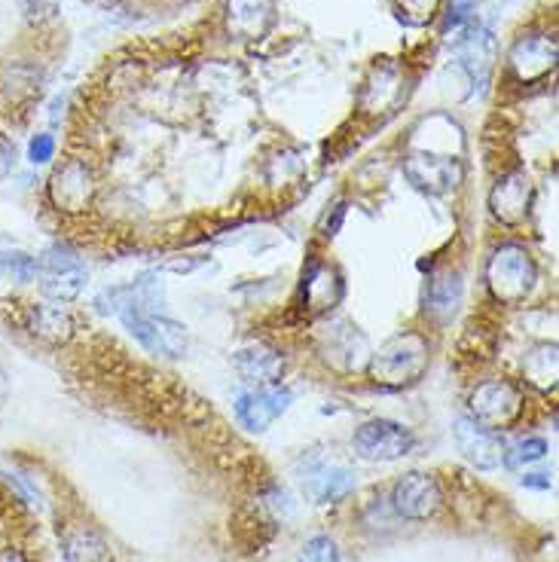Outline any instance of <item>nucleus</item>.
<instances>
[{
	"mask_svg": "<svg viewBox=\"0 0 559 562\" xmlns=\"http://www.w3.org/2000/svg\"><path fill=\"white\" fill-rule=\"evenodd\" d=\"M303 296H306V306L315 312L334 310L343 296V281L339 272L327 263H312L303 279Z\"/></svg>",
	"mask_w": 559,
	"mask_h": 562,
	"instance_id": "obj_18",
	"label": "nucleus"
},
{
	"mask_svg": "<svg viewBox=\"0 0 559 562\" xmlns=\"http://www.w3.org/2000/svg\"><path fill=\"white\" fill-rule=\"evenodd\" d=\"M297 562H339V548H336L334 538L315 535V538H309L306 544H303Z\"/></svg>",
	"mask_w": 559,
	"mask_h": 562,
	"instance_id": "obj_26",
	"label": "nucleus"
},
{
	"mask_svg": "<svg viewBox=\"0 0 559 562\" xmlns=\"http://www.w3.org/2000/svg\"><path fill=\"white\" fill-rule=\"evenodd\" d=\"M401 95V77L392 65H382L370 74V80L361 92V108L370 113H382L385 108H392Z\"/></svg>",
	"mask_w": 559,
	"mask_h": 562,
	"instance_id": "obj_19",
	"label": "nucleus"
},
{
	"mask_svg": "<svg viewBox=\"0 0 559 562\" xmlns=\"http://www.w3.org/2000/svg\"><path fill=\"white\" fill-rule=\"evenodd\" d=\"M37 276H41L43 294L56 303H68L74 296H80V291L86 288L83 260L65 245H53L43 254L37 263Z\"/></svg>",
	"mask_w": 559,
	"mask_h": 562,
	"instance_id": "obj_5",
	"label": "nucleus"
},
{
	"mask_svg": "<svg viewBox=\"0 0 559 562\" xmlns=\"http://www.w3.org/2000/svg\"><path fill=\"white\" fill-rule=\"evenodd\" d=\"M523 486H535V490H550V480H547V474H526V477H523Z\"/></svg>",
	"mask_w": 559,
	"mask_h": 562,
	"instance_id": "obj_31",
	"label": "nucleus"
},
{
	"mask_svg": "<svg viewBox=\"0 0 559 562\" xmlns=\"http://www.w3.org/2000/svg\"><path fill=\"white\" fill-rule=\"evenodd\" d=\"M41 7L46 13H53V0H25V10H29L31 19H43Z\"/></svg>",
	"mask_w": 559,
	"mask_h": 562,
	"instance_id": "obj_30",
	"label": "nucleus"
},
{
	"mask_svg": "<svg viewBox=\"0 0 559 562\" xmlns=\"http://www.w3.org/2000/svg\"><path fill=\"white\" fill-rule=\"evenodd\" d=\"M440 502H444V495H440V486L432 474L410 471L394 483L392 507L394 514H401L404 520H428L437 514Z\"/></svg>",
	"mask_w": 559,
	"mask_h": 562,
	"instance_id": "obj_8",
	"label": "nucleus"
},
{
	"mask_svg": "<svg viewBox=\"0 0 559 562\" xmlns=\"http://www.w3.org/2000/svg\"><path fill=\"white\" fill-rule=\"evenodd\" d=\"M474 13H477L474 0H452V7H449V13H447V22H444V29L447 31L452 29L456 34H461V31H468L471 25H477Z\"/></svg>",
	"mask_w": 559,
	"mask_h": 562,
	"instance_id": "obj_27",
	"label": "nucleus"
},
{
	"mask_svg": "<svg viewBox=\"0 0 559 562\" xmlns=\"http://www.w3.org/2000/svg\"><path fill=\"white\" fill-rule=\"evenodd\" d=\"M367 370L377 385L385 389H404L413 382L422 380V373L428 370V339L416 334V330H406L398 334L389 342H382L379 351L370 355Z\"/></svg>",
	"mask_w": 559,
	"mask_h": 562,
	"instance_id": "obj_1",
	"label": "nucleus"
},
{
	"mask_svg": "<svg viewBox=\"0 0 559 562\" xmlns=\"http://www.w3.org/2000/svg\"><path fill=\"white\" fill-rule=\"evenodd\" d=\"M62 548H65V560L68 562H113L108 541L89 526L70 529L65 535V541H62Z\"/></svg>",
	"mask_w": 559,
	"mask_h": 562,
	"instance_id": "obj_20",
	"label": "nucleus"
},
{
	"mask_svg": "<svg viewBox=\"0 0 559 562\" xmlns=\"http://www.w3.org/2000/svg\"><path fill=\"white\" fill-rule=\"evenodd\" d=\"M303 492L315 505H334L339 498H346L351 490H355V471L346 468V464L322 462V459H312L303 471Z\"/></svg>",
	"mask_w": 559,
	"mask_h": 562,
	"instance_id": "obj_10",
	"label": "nucleus"
},
{
	"mask_svg": "<svg viewBox=\"0 0 559 562\" xmlns=\"http://www.w3.org/2000/svg\"><path fill=\"white\" fill-rule=\"evenodd\" d=\"M461 276L452 272V269H444L437 272L428 284H425V312L432 315L434 322H449L461 303Z\"/></svg>",
	"mask_w": 559,
	"mask_h": 562,
	"instance_id": "obj_17",
	"label": "nucleus"
},
{
	"mask_svg": "<svg viewBox=\"0 0 559 562\" xmlns=\"http://www.w3.org/2000/svg\"><path fill=\"white\" fill-rule=\"evenodd\" d=\"M74 330V318L62 303H43L31 310V334L46 342H65Z\"/></svg>",
	"mask_w": 559,
	"mask_h": 562,
	"instance_id": "obj_21",
	"label": "nucleus"
},
{
	"mask_svg": "<svg viewBox=\"0 0 559 562\" xmlns=\"http://www.w3.org/2000/svg\"><path fill=\"white\" fill-rule=\"evenodd\" d=\"M406 181L422 193L444 196L461 183V159L449 154H432V150H416L404 159Z\"/></svg>",
	"mask_w": 559,
	"mask_h": 562,
	"instance_id": "obj_6",
	"label": "nucleus"
},
{
	"mask_svg": "<svg viewBox=\"0 0 559 562\" xmlns=\"http://www.w3.org/2000/svg\"><path fill=\"white\" fill-rule=\"evenodd\" d=\"M276 22V0H226V29L238 41L264 37Z\"/></svg>",
	"mask_w": 559,
	"mask_h": 562,
	"instance_id": "obj_14",
	"label": "nucleus"
},
{
	"mask_svg": "<svg viewBox=\"0 0 559 562\" xmlns=\"http://www.w3.org/2000/svg\"><path fill=\"white\" fill-rule=\"evenodd\" d=\"M343 217H346V202H339V205H334V217L327 214L324 217V236H336V229H339V224H343Z\"/></svg>",
	"mask_w": 559,
	"mask_h": 562,
	"instance_id": "obj_29",
	"label": "nucleus"
},
{
	"mask_svg": "<svg viewBox=\"0 0 559 562\" xmlns=\"http://www.w3.org/2000/svg\"><path fill=\"white\" fill-rule=\"evenodd\" d=\"M0 276H7V279L25 284V281H31L34 276H37V260L22 251L0 254Z\"/></svg>",
	"mask_w": 559,
	"mask_h": 562,
	"instance_id": "obj_24",
	"label": "nucleus"
},
{
	"mask_svg": "<svg viewBox=\"0 0 559 562\" xmlns=\"http://www.w3.org/2000/svg\"><path fill=\"white\" fill-rule=\"evenodd\" d=\"M523 373H526V382L538 385V389H554L557 385V346L554 342H541L535 346L526 355L523 361Z\"/></svg>",
	"mask_w": 559,
	"mask_h": 562,
	"instance_id": "obj_22",
	"label": "nucleus"
},
{
	"mask_svg": "<svg viewBox=\"0 0 559 562\" xmlns=\"http://www.w3.org/2000/svg\"><path fill=\"white\" fill-rule=\"evenodd\" d=\"M324 351L334 364L346 367V370H358L364 361H370L367 339L349 322H331V327L324 330Z\"/></svg>",
	"mask_w": 559,
	"mask_h": 562,
	"instance_id": "obj_16",
	"label": "nucleus"
},
{
	"mask_svg": "<svg viewBox=\"0 0 559 562\" xmlns=\"http://www.w3.org/2000/svg\"><path fill=\"white\" fill-rule=\"evenodd\" d=\"M526 409V394L511 380H490L477 385L471 394V419L492 431L511 428Z\"/></svg>",
	"mask_w": 559,
	"mask_h": 562,
	"instance_id": "obj_3",
	"label": "nucleus"
},
{
	"mask_svg": "<svg viewBox=\"0 0 559 562\" xmlns=\"http://www.w3.org/2000/svg\"><path fill=\"white\" fill-rule=\"evenodd\" d=\"M294 404V394L279 385H260L251 392H242L236 397V419L248 431H266L272 422L288 413Z\"/></svg>",
	"mask_w": 559,
	"mask_h": 562,
	"instance_id": "obj_7",
	"label": "nucleus"
},
{
	"mask_svg": "<svg viewBox=\"0 0 559 562\" xmlns=\"http://www.w3.org/2000/svg\"><path fill=\"white\" fill-rule=\"evenodd\" d=\"M437 10H440V0H394V13L410 29L428 25Z\"/></svg>",
	"mask_w": 559,
	"mask_h": 562,
	"instance_id": "obj_23",
	"label": "nucleus"
},
{
	"mask_svg": "<svg viewBox=\"0 0 559 562\" xmlns=\"http://www.w3.org/2000/svg\"><path fill=\"white\" fill-rule=\"evenodd\" d=\"M416 437L401 422L392 419H370L364 422L361 428L351 437L355 452L367 459V462H398L406 452L413 450Z\"/></svg>",
	"mask_w": 559,
	"mask_h": 562,
	"instance_id": "obj_4",
	"label": "nucleus"
},
{
	"mask_svg": "<svg viewBox=\"0 0 559 562\" xmlns=\"http://www.w3.org/2000/svg\"><path fill=\"white\" fill-rule=\"evenodd\" d=\"M511 70L517 74L523 83H535V80H545L550 70L557 68V41L547 37V34H529V37H519L511 49Z\"/></svg>",
	"mask_w": 559,
	"mask_h": 562,
	"instance_id": "obj_12",
	"label": "nucleus"
},
{
	"mask_svg": "<svg viewBox=\"0 0 559 562\" xmlns=\"http://www.w3.org/2000/svg\"><path fill=\"white\" fill-rule=\"evenodd\" d=\"M545 452L547 440H541V437H526V440H519L517 447L504 450V464H507V468H523V464L545 459Z\"/></svg>",
	"mask_w": 559,
	"mask_h": 562,
	"instance_id": "obj_25",
	"label": "nucleus"
},
{
	"mask_svg": "<svg viewBox=\"0 0 559 562\" xmlns=\"http://www.w3.org/2000/svg\"><path fill=\"white\" fill-rule=\"evenodd\" d=\"M532 181L526 171H511L504 175L502 181L492 187L490 209L495 221H502L504 226H517L529 217L532 211Z\"/></svg>",
	"mask_w": 559,
	"mask_h": 562,
	"instance_id": "obj_11",
	"label": "nucleus"
},
{
	"mask_svg": "<svg viewBox=\"0 0 559 562\" xmlns=\"http://www.w3.org/2000/svg\"><path fill=\"white\" fill-rule=\"evenodd\" d=\"M49 196L62 211H86L92 205V196H96V178L83 162L70 159L53 175Z\"/></svg>",
	"mask_w": 559,
	"mask_h": 562,
	"instance_id": "obj_13",
	"label": "nucleus"
},
{
	"mask_svg": "<svg viewBox=\"0 0 559 562\" xmlns=\"http://www.w3.org/2000/svg\"><path fill=\"white\" fill-rule=\"evenodd\" d=\"M535 260L523 245H499L487 263L490 294L504 306H519L535 288Z\"/></svg>",
	"mask_w": 559,
	"mask_h": 562,
	"instance_id": "obj_2",
	"label": "nucleus"
},
{
	"mask_svg": "<svg viewBox=\"0 0 559 562\" xmlns=\"http://www.w3.org/2000/svg\"><path fill=\"white\" fill-rule=\"evenodd\" d=\"M53 154H56V140H53V135H37V138L31 140L29 159L34 162V166L49 162V159H53Z\"/></svg>",
	"mask_w": 559,
	"mask_h": 562,
	"instance_id": "obj_28",
	"label": "nucleus"
},
{
	"mask_svg": "<svg viewBox=\"0 0 559 562\" xmlns=\"http://www.w3.org/2000/svg\"><path fill=\"white\" fill-rule=\"evenodd\" d=\"M233 364H236V373L245 382H251L254 389H260V385H276L281 380V373H284V358H281V351H276L272 346H266V342H251V346H245V349L236 351V358H233Z\"/></svg>",
	"mask_w": 559,
	"mask_h": 562,
	"instance_id": "obj_15",
	"label": "nucleus"
},
{
	"mask_svg": "<svg viewBox=\"0 0 559 562\" xmlns=\"http://www.w3.org/2000/svg\"><path fill=\"white\" fill-rule=\"evenodd\" d=\"M7 394H10V380H7V373L0 370V407H3V401H7Z\"/></svg>",
	"mask_w": 559,
	"mask_h": 562,
	"instance_id": "obj_33",
	"label": "nucleus"
},
{
	"mask_svg": "<svg viewBox=\"0 0 559 562\" xmlns=\"http://www.w3.org/2000/svg\"><path fill=\"white\" fill-rule=\"evenodd\" d=\"M0 562H29V560H25V553H22V550L7 548V550H0Z\"/></svg>",
	"mask_w": 559,
	"mask_h": 562,
	"instance_id": "obj_32",
	"label": "nucleus"
},
{
	"mask_svg": "<svg viewBox=\"0 0 559 562\" xmlns=\"http://www.w3.org/2000/svg\"><path fill=\"white\" fill-rule=\"evenodd\" d=\"M452 437H456V447H459L461 456L480 471H492V468H499L504 462V440L499 437V431L480 425L471 416L456 419Z\"/></svg>",
	"mask_w": 559,
	"mask_h": 562,
	"instance_id": "obj_9",
	"label": "nucleus"
}]
</instances>
